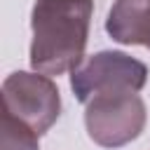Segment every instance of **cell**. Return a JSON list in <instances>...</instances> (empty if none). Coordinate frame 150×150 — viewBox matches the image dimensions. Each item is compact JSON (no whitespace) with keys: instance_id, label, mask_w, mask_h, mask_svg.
<instances>
[{"instance_id":"cell-1","label":"cell","mask_w":150,"mask_h":150,"mask_svg":"<svg viewBox=\"0 0 150 150\" xmlns=\"http://www.w3.org/2000/svg\"><path fill=\"white\" fill-rule=\"evenodd\" d=\"M94 0H35L30 12V68L42 75L73 73L84 56Z\"/></svg>"},{"instance_id":"cell-2","label":"cell","mask_w":150,"mask_h":150,"mask_svg":"<svg viewBox=\"0 0 150 150\" xmlns=\"http://www.w3.org/2000/svg\"><path fill=\"white\" fill-rule=\"evenodd\" d=\"M148 110L138 91H117L94 96L84 108V127L89 138L101 148H122L141 136Z\"/></svg>"},{"instance_id":"cell-3","label":"cell","mask_w":150,"mask_h":150,"mask_svg":"<svg viewBox=\"0 0 150 150\" xmlns=\"http://www.w3.org/2000/svg\"><path fill=\"white\" fill-rule=\"evenodd\" d=\"M145 82H148L145 63L115 49L91 54L70 73V89L75 98L84 105L101 94L141 91Z\"/></svg>"},{"instance_id":"cell-4","label":"cell","mask_w":150,"mask_h":150,"mask_svg":"<svg viewBox=\"0 0 150 150\" xmlns=\"http://www.w3.org/2000/svg\"><path fill=\"white\" fill-rule=\"evenodd\" d=\"M5 112L28 124L38 136L47 134L61 115V94L49 75L16 70L2 82Z\"/></svg>"},{"instance_id":"cell-5","label":"cell","mask_w":150,"mask_h":150,"mask_svg":"<svg viewBox=\"0 0 150 150\" xmlns=\"http://www.w3.org/2000/svg\"><path fill=\"white\" fill-rule=\"evenodd\" d=\"M105 30L120 45H143L150 49V0H115Z\"/></svg>"},{"instance_id":"cell-6","label":"cell","mask_w":150,"mask_h":150,"mask_svg":"<svg viewBox=\"0 0 150 150\" xmlns=\"http://www.w3.org/2000/svg\"><path fill=\"white\" fill-rule=\"evenodd\" d=\"M38 134L23 124L21 120L12 117L9 112L2 115V134H0V150H40Z\"/></svg>"}]
</instances>
